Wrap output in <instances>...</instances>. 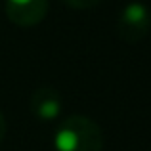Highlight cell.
Returning <instances> with one entry per match:
<instances>
[{"label":"cell","instance_id":"1","mask_svg":"<svg viewBox=\"0 0 151 151\" xmlns=\"http://www.w3.org/2000/svg\"><path fill=\"white\" fill-rule=\"evenodd\" d=\"M55 151H103V134L96 121L84 115H71L58 126Z\"/></svg>","mask_w":151,"mask_h":151},{"label":"cell","instance_id":"4","mask_svg":"<svg viewBox=\"0 0 151 151\" xmlns=\"http://www.w3.org/2000/svg\"><path fill=\"white\" fill-rule=\"evenodd\" d=\"M29 105L37 119H40V121H54L61 113L63 101H61V94L55 88L42 86V88H37L31 94Z\"/></svg>","mask_w":151,"mask_h":151},{"label":"cell","instance_id":"6","mask_svg":"<svg viewBox=\"0 0 151 151\" xmlns=\"http://www.w3.org/2000/svg\"><path fill=\"white\" fill-rule=\"evenodd\" d=\"M6 130H8V124H6V119H4V115L0 113V144H2L4 136H6Z\"/></svg>","mask_w":151,"mask_h":151},{"label":"cell","instance_id":"3","mask_svg":"<svg viewBox=\"0 0 151 151\" xmlns=\"http://www.w3.org/2000/svg\"><path fill=\"white\" fill-rule=\"evenodd\" d=\"M48 0H6V15L17 27H35L46 17Z\"/></svg>","mask_w":151,"mask_h":151},{"label":"cell","instance_id":"2","mask_svg":"<svg viewBox=\"0 0 151 151\" xmlns=\"http://www.w3.org/2000/svg\"><path fill=\"white\" fill-rule=\"evenodd\" d=\"M151 33V10L142 2H130L117 19V35L122 42L136 44Z\"/></svg>","mask_w":151,"mask_h":151},{"label":"cell","instance_id":"5","mask_svg":"<svg viewBox=\"0 0 151 151\" xmlns=\"http://www.w3.org/2000/svg\"><path fill=\"white\" fill-rule=\"evenodd\" d=\"M61 2L75 10H90V8H96L101 0H61Z\"/></svg>","mask_w":151,"mask_h":151}]
</instances>
